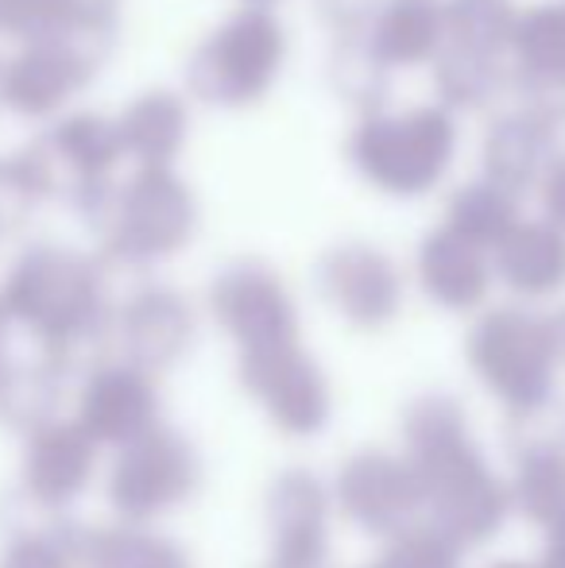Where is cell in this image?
I'll list each match as a JSON object with an SVG mask.
<instances>
[{
  "label": "cell",
  "instance_id": "obj_1",
  "mask_svg": "<svg viewBox=\"0 0 565 568\" xmlns=\"http://www.w3.org/2000/svg\"><path fill=\"white\" fill-rule=\"evenodd\" d=\"M286 59H291V36L280 12L241 0V8L213 23L186 54L182 90L205 109L244 113L272 98Z\"/></svg>",
  "mask_w": 565,
  "mask_h": 568
},
{
  "label": "cell",
  "instance_id": "obj_2",
  "mask_svg": "<svg viewBox=\"0 0 565 568\" xmlns=\"http://www.w3.org/2000/svg\"><path fill=\"white\" fill-rule=\"evenodd\" d=\"M453 159V120L437 105L372 109L345 135V163L364 186L387 197H418Z\"/></svg>",
  "mask_w": 565,
  "mask_h": 568
},
{
  "label": "cell",
  "instance_id": "obj_3",
  "mask_svg": "<svg viewBox=\"0 0 565 568\" xmlns=\"http://www.w3.org/2000/svg\"><path fill=\"white\" fill-rule=\"evenodd\" d=\"M113 43L117 36H85V31H59L16 43V51L0 59V109L31 124L70 113L74 101L105 70Z\"/></svg>",
  "mask_w": 565,
  "mask_h": 568
},
{
  "label": "cell",
  "instance_id": "obj_4",
  "mask_svg": "<svg viewBox=\"0 0 565 568\" xmlns=\"http://www.w3.org/2000/svg\"><path fill=\"white\" fill-rule=\"evenodd\" d=\"M121 263H155L182 252L198 232V197L174 166H132L98 225Z\"/></svg>",
  "mask_w": 565,
  "mask_h": 568
},
{
  "label": "cell",
  "instance_id": "obj_5",
  "mask_svg": "<svg viewBox=\"0 0 565 568\" xmlns=\"http://www.w3.org/2000/svg\"><path fill=\"white\" fill-rule=\"evenodd\" d=\"M4 314L47 341H70L98 322L101 275L98 263L78 255L74 247L36 244L16 260L4 283Z\"/></svg>",
  "mask_w": 565,
  "mask_h": 568
},
{
  "label": "cell",
  "instance_id": "obj_6",
  "mask_svg": "<svg viewBox=\"0 0 565 568\" xmlns=\"http://www.w3.org/2000/svg\"><path fill=\"white\" fill-rule=\"evenodd\" d=\"M23 148L47 174L51 194L67 205L109 190L121 179V166L129 163L121 132H117V116H105L98 109H70V113L47 120Z\"/></svg>",
  "mask_w": 565,
  "mask_h": 568
},
{
  "label": "cell",
  "instance_id": "obj_7",
  "mask_svg": "<svg viewBox=\"0 0 565 568\" xmlns=\"http://www.w3.org/2000/svg\"><path fill=\"white\" fill-rule=\"evenodd\" d=\"M210 306L229 333L249 348L283 344L294 337V302L275 271L264 263H233L210 291Z\"/></svg>",
  "mask_w": 565,
  "mask_h": 568
},
{
  "label": "cell",
  "instance_id": "obj_8",
  "mask_svg": "<svg viewBox=\"0 0 565 568\" xmlns=\"http://www.w3.org/2000/svg\"><path fill=\"white\" fill-rule=\"evenodd\" d=\"M317 291L349 322H380L395 306V267L369 244H337L317 263Z\"/></svg>",
  "mask_w": 565,
  "mask_h": 568
},
{
  "label": "cell",
  "instance_id": "obj_9",
  "mask_svg": "<svg viewBox=\"0 0 565 568\" xmlns=\"http://www.w3.org/2000/svg\"><path fill=\"white\" fill-rule=\"evenodd\" d=\"M190 98L167 85L140 90L129 105L117 113L124 159L132 166H174L190 143Z\"/></svg>",
  "mask_w": 565,
  "mask_h": 568
},
{
  "label": "cell",
  "instance_id": "obj_10",
  "mask_svg": "<svg viewBox=\"0 0 565 568\" xmlns=\"http://www.w3.org/2000/svg\"><path fill=\"white\" fill-rule=\"evenodd\" d=\"M384 62L392 70L423 67L442 51L445 39V4L437 0H380L369 31Z\"/></svg>",
  "mask_w": 565,
  "mask_h": 568
},
{
  "label": "cell",
  "instance_id": "obj_11",
  "mask_svg": "<svg viewBox=\"0 0 565 568\" xmlns=\"http://www.w3.org/2000/svg\"><path fill=\"white\" fill-rule=\"evenodd\" d=\"M325 85L341 105L361 116L384 109L387 90H392V67L372 47L369 36H341L325 54Z\"/></svg>",
  "mask_w": 565,
  "mask_h": 568
},
{
  "label": "cell",
  "instance_id": "obj_12",
  "mask_svg": "<svg viewBox=\"0 0 565 568\" xmlns=\"http://www.w3.org/2000/svg\"><path fill=\"white\" fill-rule=\"evenodd\" d=\"M121 333L143 359H163L190 337V314L171 291H143L124 306Z\"/></svg>",
  "mask_w": 565,
  "mask_h": 568
},
{
  "label": "cell",
  "instance_id": "obj_13",
  "mask_svg": "<svg viewBox=\"0 0 565 568\" xmlns=\"http://www.w3.org/2000/svg\"><path fill=\"white\" fill-rule=\"evenodd\" d=\"M51 182L39 171L28 148L0 155V232L28 225V217L43 202H51Z\"/></svg>",
  "mask_w": 565,
  "mask_h": 568
},
{
  "label": "cell",
  "instance_id": "obj_14",
  "mask_svg": "<svg viewBox=\"0 0 565 568\" xmlns=\"http://www.w3.org/2000/svg\"><path fill=\"white\" fill-rule=\"evenodd\" d=\"M62 12L59 0H0V36L12 43L59 36Z\"/></svg>",
  "mask_w": 565,
  "mask_h": 568
},
{
  "label": "cell",
  "instance_id": "obj_15",
  "mask_svg": "<svg viewBox=\"0 0 565 568\" xmlns=\"http://www.w3.org/2000/svg\"><path fill=\"white\" fill-rule=\"evenodd\" d=\"M124 0H59L62 31H85V36H117Z\"/></svg>",
  "mask_w": 565,
  "mask_h": 568
},
{
  "label": "cell",
  "instance_id": "obj_16",
  "mask_svg": "<svg viewBox=\"0 0 565 568\" xmlns=\"http://www.w3.org/2000/svg\"><path fill=\"white\" fill-rule=\"evenodd\" d=\"M380 0H314V16L330 39H341V36H364L376 16Z\"/></svg>",
  "mask_w": 565,
  "mask_h": 568
},
{
  "label": "cell",
  "instance_id": "obj_17",
  "mask_svg": "<svg viewBox=\"0 0 565 568\" xmlns=\"http://www.w3.org/2000/svg\"><path fill=\"white\" fill-rule=\"evenodd\" d=\"M244 4H268V8H275V4H283V0H244Z\"/></svg>",
  "mask_w": 565,
  "mask_h": 568
}]
</instances>
